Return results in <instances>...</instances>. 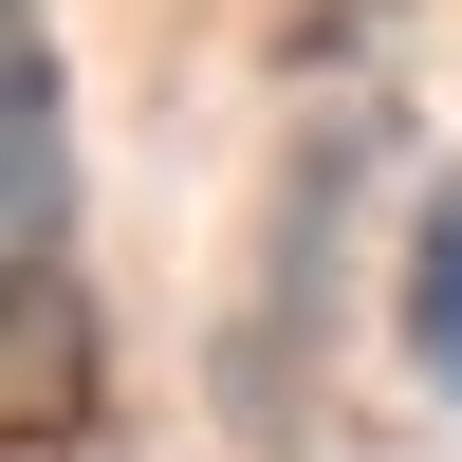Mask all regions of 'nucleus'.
<instances>
[{
  "label": "nucleus",
  "mask_w": 462,
  "mask_h": 462,
  "mask_svg": "<svg viewBox=\"0 0 462 462\" xmlns=\"http://www.w3.org/2000/svg\"><path fill=\"white\" fill-rule=\"evenodd\" d=\"M56 259H74V111H56L37 0H0V333L56 315Z\"/></svg>",
  "instance_id": "1"
},
{
  "label": "nucleus",
  "mask_w": 462,
  "mask_h": 462,
  "mask_svg": "<svg viewBox=\"0 0 462 462\" xmlns=\"http://www.w3.org/2000/svg\"><path fill=\"white\" fill-rule=\"evenodd\" d=\"M407 370H426V389H462V204L426 222V259H407Z\"/></svg>",
  "instance_id": "2"
}]
</instances>
